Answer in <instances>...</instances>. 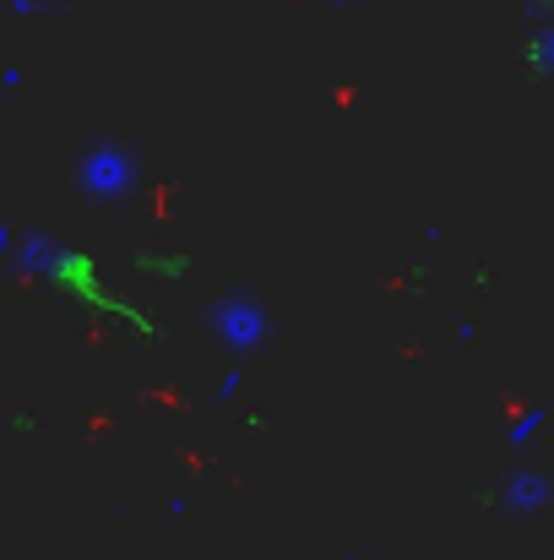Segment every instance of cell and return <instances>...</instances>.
I'll return each instance as SVG.
<instances>
[{"mask_svg":"<svg viewBox=\"0 0 554 560\" xmlns=\"http://www.w3.org/2000/svg\"><path fill=\"white\" fill-rule=\"evenodd\" d=\"M126 180H131V170H126V159H120L115 148H98V153L82 164V186L93 190V196H115Z\"/></svg>","mask_w":554,"mask_h":560,"instance_id":"6da1fadb","label":"cell"},{"mask_svg":"<svg viewBox=\"0 0 554 560\" xmlns=\"http://www.w3.org/2000/svg\"><path fill=\"white\" fill-rule=\"evenodd\" d=\"M38 5H44V0H11V11H16V16H33Z\"/></svg>","mask_w":554,"mask_h":560,"instance_id":"7a4b0ae2","label":"cell"}]
</instances>
